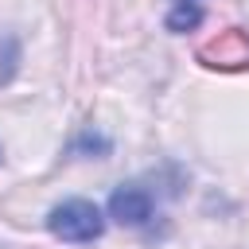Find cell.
<instances>
[{"mask_svg":"<svg viewBox=\"0 0 249 249\" xmlns=\"http://www.w3.org/2000/svg\"><path fill=\"white\" fill-rule=\"evenodd\" d=\"M47 230L58 237V241H74V245H86V241H97L101 230H105V218L93 202L86 198H66L58 202L51 214H47Z\"/></svg>","mask_w":249,"mask_h":249,"instance_id":"1","label":"cell"},{"mask_svg":"<svg viewBox=\"0 0 249 249\" xmlns=\"http://www.w3.org/2000/svg\"><path fill=\"white\" fill-rule=\"evenodd\" d=\"M198 58H202L206 66H222V70L249 66V39H245L237 27H230V31H222L214 43H206V47L198 51Z\"/></svg>","mask_w":249,"mask_h":249,"instance_id":"3","label":"cell"},{"mask_svg":"<svg viewBox=\"0 0 249 249\" xmlns=\"http://www.w3.org/2000/svg\"><path fill=\"white\" fill-rule=\"evenodd\" d=\"M109 214H113L121 226H144V222L156 214V198H152L148 187H140V183H124V187L113 191V198H109Z\"/></svg>","mask_w":249,"mask_h":249,"instance_id":"2","label":"cell"},{"mask_svg":"<svg viewBox=\"0 0 249 249\" xmlns=\"http://www.w3.org/2000/svg\"><path fill=\"white\" fill-rule=\"evenodd\" d=\"M202 23V0H171L167 27L171 31H195Z\"/></svg>","mask_w":249,"mask_h":249,"instance_id":"4","label":"cell"}]
</instances>
